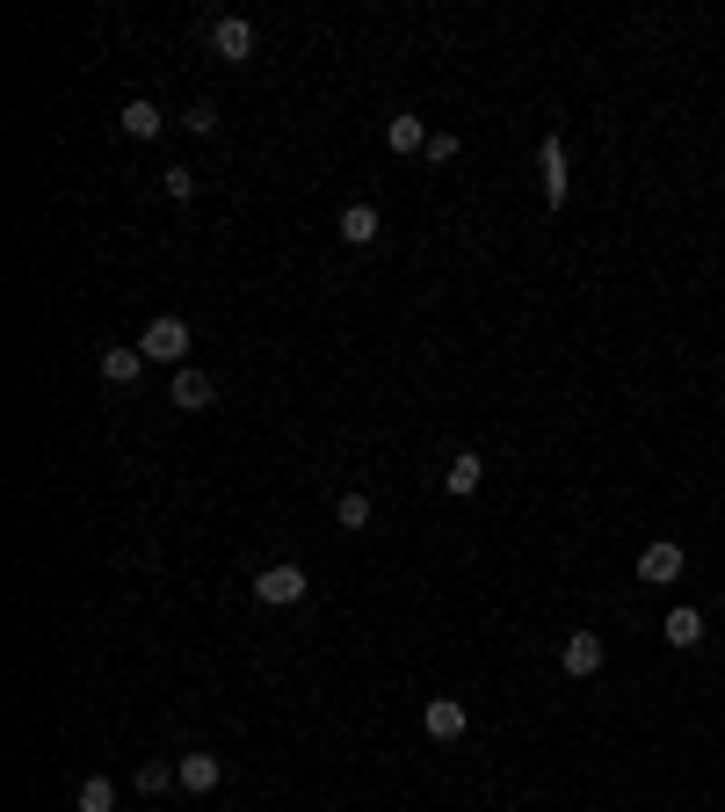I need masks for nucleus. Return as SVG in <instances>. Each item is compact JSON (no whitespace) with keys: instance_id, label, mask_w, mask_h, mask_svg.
<instances>
[{"instance_id":"obj_3","label":"nucleus","mask_w":725,"mask_h":812,"mask_svg":"<svg viewBox=\"0 0 725 812\" xmlns=\"http://www.w3.org/2000/svg\"><path fill=\"white\" fill-rule=\"evenodd\" d=\"M211 51H218L225 65H247V59H254V22H247V15H218V22H211Z\"/></svg>"},{"instance_id":"obj_17","label":"nucleus","mask_w":725,"mask_h":812,"mask_svg":"<svg viewBox=\"0 0 725 812\" xmlns=\"http://www.w3.org/2000/svg\"><path fill=\"white\" fill-rule=\"evenodd\" d=\"M334 529H370V493H342L334 501Z\"/></svg>"},{"instance_id":"obj_10","label":"nucleus","mask_w":725,"mask_h":812,"mask_svg":"<svg viewBox=\"0 0 725 812\" xmlns=\"http://www.w3.org/2000/svg\"><path fill=\"white\" fill-rule=\"evenodd\" d=\"M117 123H123V139H161V101H145V95H131V101H123V109H117Z\"/></svg>"},{"instance_id":"obj_20","label":"nucleus","mask_w":725,"mask_h":812,"mask_svg":"<svg viewBox=\"0 0 725 812\" xmlns=\"http://www.w3.org/2000/svg\"><path fill=\"white\" fill-rule=\"evenodd\" d=\"M167 196H175V203L197 196V167H167Z\"/></svg>"},{"instance_id":"obj_15","label":"nucleus","mask_w":725,"mask_h":812,"mask_svg":"<svg viewBox=\"0 0 725 812\" xmlns=\"http://www.w3.org/2000/svg\"><path fill=\"white\" fill-rule=\"evenodd\" d=\"M384 139H392V153H428L436 131H428L421 117H392V123H384Z\"/></svg>"},{"instance_id":"obj_6","label":"nucleus","mask_w":725,"mask_h":812,"mask_svg":"<svg viewBox=\"0 0 725 812\" xmlns=\"http://www.w3.org/2000/svg\"><path fill=\"white\" fill-rule=\"evenodd\" d=\"M421 726H428V740H464V726H472V718H464V704L457 696H428V710H421Z\"/></svg>"},{"instance_id":"obj_22","label":"nucleus","mask_w":725,"mask_h":812,"mask_svg":"<svg viewBox=\"0 0 725 812\" xmlns=\"http://www.w3.org/2000/svg\"><path fill=\"white\" fill-rule=\"evenodd\" d=\"M718 602H725V595H718Z\"/></svg>"},{"instance_id":"obj_21","label":"nucleus","mask_w":725,"mask_h":812,"mask_svg":"<svg viewBox=\"0 0 725 812\" xmlns=\"http://www.w3.org/2000/svg\"><path fill=\"white\" fill-rule=\"evenodd\" d=\"M181 123H189L197 139H211V131H218V109H211V101H197V109H189V117H181Z\"/></svg>"},{"instance_id":"obj_13","label":"nucleus","mask_w":725,"mask_h":812,"mask_svg":"<svg viewBox=\"0 0 725 812\" xmlns=\"http://www.w3.org/2000/svg\"><path fill=\"white\" fill-rule=\"evenodd\" d=\"M139 370H145V356H139V342L131 348H102V385H139Z\"/></svg>"},{"instance_id":"obj_4","label":"nucleus","mask_w":725,"mask_h":812,"mask_svg":"<svg viewBox=\"0 0 725 812\" xmlns=\"http://www.w3.org/2000/svg\"><path fill=\"white\" fill-rule=\"evenodd\" d=\"M211 399H218V378H211V370H189V363H181V370H175V385H167V406H181V414H203Z\"/></svg>"},{"instance_id":"obj_12","label":"nucleus","mask_w":725,"mask_h":812,"mask_svg":"<svg viewBox=\"0 0 725 812\" xmlns=\"http://www.w3.org/2000/svg\"><path fill=\"white\" fill-rule=\"evenodd\" d=\"M639 581H653V588H661V581H682V545H645L639 551Z\"/></svg>"},{"instance_id":"obj_19","label":"nucleus","mask_w":725,"mask_h":812,"mask_svg":"<svg viewBox=\"0 0 725 812\" xmlns=\"http://www.w3.org/2000/svg\"><path fill=\"white\" fill-rule=\"evenodd\" d=\"M457 153H464V145H457V131H436V139H428V153H421V160L450 167V160H457Z\"/></svg>"},{"instance_id":"obj_8","label":"nucleus","mask_w":725,"mask_h":812,"mask_svg":"<svg viewBox=\"0 0 725 812\" xmlns=\"http://www.w3.org/2000/svg\"><path fill=\"white\" fill-rule=\"evenodd\" d=\"M479 479H486V457L479 450H457L443 465V487H450V501H464V493H479Z\"/></svg>"},{"instance_id":"obj_7","label":"nucleus","mask_w":725,"mask_h":812,"mask_svg":"<svg viewBox=\"0 0 725 812\" xmlns=\"http://www.w3.org/2000/svg\"><path fill=\"white\" fill-rule=\"evenodd\" d=\"M334 232H342V247H370L384 232V218H378V203H348L342 218H334Z\"/></svg>"},{"instance_id":"obj_5","label":"nucleus","mask_w":725,"mask_h":812,"mask_svg":"<svg viewBox=\"0 0 725 812\" xmlns=\"http://www.w3.org/2000/svg\"><path fill=\"white\" fill-rule=\"evenodd\" d=\"M559 660H566V674H573V682H587V674H603V638H595V631H566Z\"/></svg>"},{"instance_id":"obj_16","label":"nucleus","mask_w":725,"mask_h":812,"mask_svg":"<svg viewBox=\"0 0 725 812\" xmlns=\"http://www.w3.org/2000/svg\"><path fill=\"white\" fill-rule=\"evenodd\" d=\"M73 805H81V812H117V784H109V776H81Z\"/></svg>"},{"instance_id":"obj_1","label":"nucleus","mask_w":725,"mask_h":812,"mask_svg":"<svg viewBox=\"0 0 725 812\" xmlns=\"http://www.w3.org/2000/svg\"><path fill=\"white\" fill-rule=\"evenodd\" d=\"M139 356H145V363H175V370H181V363H189V320L161 312V320L139 334Z\"/></svg>"},{"instance_id":"obj_2","label":"nucleus","mask_w":725,"mask_h":812,"mask_svg":"<svg viewBox=\"0 0 725 812\" xmlns=\"http://www.w3.org/2000/svg\"><path fill=\"white\" fill-rule=\"evenodd\" d=\"M305 588H312V581H305V566H290V559H283V566H262V573H254V602H269V609L305 602Z\"/></svg>"},{"instance_id":"obj_14","label":"nucleus","mask_w":725,"mask_h":812,"mask_svg":"<svg viewBox=\"0 0 725 812\" xmlns=\"http://www.w3.org/2000/svg\"><path fill=\"white\" fill-rule=\"evenodd\" d=\"M661 631H667V646H682V653H689V646H704V609H689V602H682V609H667V624H661Z\"/></svg>"},{"instance_id":"obj_9","label":"nucleus","mask_w":725,"mask_h":812,"mask_svg":"<svg viewBox=\"0 0 725 812\" xmlns=\"http://www.w3.org/2000/svg\"><path fill=\"white\" fill-rule=\"evenodd\" d=\"M537 167H544V203H551V211H566V145L544 139V145H537Z\"/></svg>"},{"instance_id":"obj_18","label":"nucleus","mask_w":725,"mask_h":812,"mask_svg":"<svg viewBox=\"0 0 725 812\" xmlns=\"http://www.w3.org/2000/svg\"><path fill=\"white\" fill-rule=\"evenodd\" d=\"M131 784H139V791H145V798H161V791H167V784H181V776H175V769H167V762H139V776H131Z\"/></svg>"},{"instance_id":"obj_11","label":"nucleus","mask_w":725,"mask_h":812,"mask_svg":"<svg viewBox=\"0 0 725 812\" xmlns=\"http://www.w3.org/2000/svg\"><path fill=\"white\" fill-rule=\"evenodd\" d=\"M175 776H181V791H197V798H211V791H218V754H181V762H175Z\"/></svg>"}]
</instances>
